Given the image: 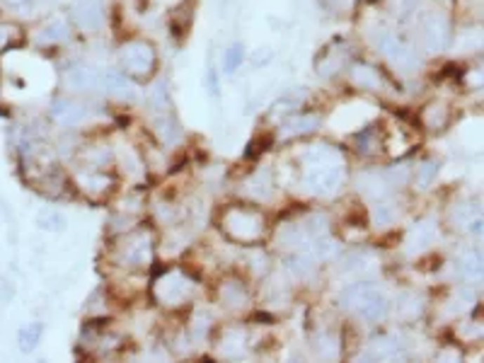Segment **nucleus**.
<instances>
[{"label":"nucleus","mask_w":484,"mask_h":363,"mask_svg":"<svg viewBox=\"0 0 484 363\" xmlns=\"http://www.w3.org/2000/svg\"><path fill=\"white\" fill-rule=\"evenodd\" d=\"M351 82L358 87V90H366V92H380L385 90V75L380 73L375 65L366 63V60H356L351 63Z\"/></svg>","instance_id":"obj_9"},{"label":"nucleus","mask_w":484,"mask_h":363,"mask_svg":"<svg viewBox=\"0 0 484 363\" xmlns=\"http://www.w3.org/2000/svg\"><path fill=\"white\" fill-rule=\"evenodd\" d=\"M264 53H254V63H266V60L271 58V51L269 49H262Z\"/></svg>","instance_id":"obj_34"},{"label":"nucleus","mask_w":484,"mask_h":363,"mask_svg":"<svg viewBox=\"0 0 484 363\" xmlns=\"http://www.w3.org/2000/svg\"><path fill=\"white\" fill-rule=\"evenodd\" d=\"M436 3H445V0H436Z\"/></svg>","instance_id":"obj_36"},{"label":"nucleus","mask_w":484,"mask_h":363,"mask_svg":"<svg viewBox=\"0 0 484 363\" xmlns=\"http://www.w3.org/2000/svg\"><path fill=\"white\" fill-rule=\"evenodd\" d=\"M448 121H450V109L445 102H440V100L429 102L426 107L421 109V124L426 126V129L440 131L448 126Z\"/></svg>","instance_id":"obj_16"},{"label":"nucleus","mask_w":484,"mask_h":363,"mask_svg":"<svg viewBox=\"0 0 484 363\" xmlns=\"http://www.w3.org/2000/svg\"><path fill=\"white\" fill-rule=\"evenodd\" d=\"M51 117L63 126H78L88 119V109L85 104L70 100V97H56L51 102Z\"/></svg>","instance_id":"obj_10"},{"label":"nucleus","mask_w":484,"mask_h":363,"mask_svg":"<svg viewBox=\"0 0 484 363\" xmlns=\"http://www.w3.org/2000/svg\"><path fill=\"white\" fill-rule=\"evenodd\" d=\"M318 126H320V117H315V114H296V117H291L288 121L281 124V134L284 136H306V134H313Z\"/></svg>","instance_id":"obj_18"},{"label":"nucleus","mask_w":484,"mask_h":363,"mask_svg":"<svg viewBox=\"0 0 484 363\" xmlns=\"http://www.w3.org/2000/svg\"><path fill=\"white\" fill-rule=\"evenodd\" d=\"M41 334H44V324L41 322H30L27 327L20 329L18 342H20V351L22 354H32L37 349V344L41 342Z\"/></svg>","instance_id":"obj_21"},{"label":"nucleus","mask_w":484,"mask_h":363,"mask_svg":"<svg viewBox=\"0 0 484 363\" xmlns=\"http://www.w3.org/2000/svg\"><path fill=\"white\" fill-rule=\"evenodd\" d=\"M155 131H157V136H160V139L165 141V143H170V146L182 139V129H179V121L172 117L170 112H165L162 117L155 119Z\"/></svg>","instance_id":"obj_20"},{"label":"nucleus","mask_w":484,"mask_h":363,"mask_svg":"<svg viewBox=\"0 0 484 363\" xmlns=\"http://www.w3.org/2000/svg\"><path fill=\"white\" fill-rule=\"evenodd\" d=\"M148 104L155 112H170V92H167V80H157L148 92Z\"/></svg>","instance_id":"obj_24"},{"label":"nucleus","mask_w":484,"mask_h":363,"mask_svg":"<svg viewBox=\"0 0 484 363\" xmlns=\"http://www.w3.org/2000/svg\"><path fill=\"white\" fill-rule=\"evenodd\" d=\"M119 60L129 78H150L157 68V51L150 42L131 39L119 49Z\"/></svg>","instance_id":"obj_4"},{"label":"nucleus","mask_w":484,"mask_h":363,"mask_svg":"<svg viewBox=\"0 0 484 363\" xmlns=\"http://www.w3.org/2000/svg\"><path fill=\"white\" fill-rule=\"evenodd\" d=\"M155 291H157V298L162 300V305H179V302H184V298L189 295L192 284L187 281V276L172 272V274H167L162 281H157Z\"/></svg>","instance_id":"obj_8"},{"label":"nucleus","mask_w":484,"mask_h":363,"mask_svg":"<svg viewBox=\"0 0 484 363\" xmlns=\"http://www.w3.org/2000/svg\"><path fill=\"white\" fill-rule=\"evenodd\" d=\"M221 300L225 302L228 307H244L249 300V295L240 281H228V284L221 286Z\"/></svg>","instance_id":"obj_22"},{"label":"nucleus","mask_w":484,"mask_h":363,"mask_svg":"<svg viewBox=\"0 0 484 363\" xmlns=\"http://www.w3.org/2000/svg\"><path fill=\"white\" fill-rule=\"evenodd\" d=\"M3 3L8 5V8H15V10H18V8H25V5L30 3V0H3Z\"/></svg>","instance_id":"obj_35"},{"label":"nucleus","mask_w":484,"mask_h":363,"mask_svg":"<svg viewBox=\"0 0 484 363\" xmlns=\"http://www.w3.org/2000/svg\"><path fill=\"white\" fill-rule=\"evenodd\" d=\"M150 260V240L145 233H136L122 247V262L124 267H145Z\"/></svg>","instance_id":"obj_12"},{"label":"nucleus","mask_w":484,"mask_h":363,"mask_svg":"<svg viewBox=\"0 0 484 363\" xmlns=\"http://www.w3.org/2000/svg\"><path fill=\"white\" fill-rule=\"evenodd\" d=\"M455 272L465 281H482V257L480 252H465L458 262H455Z\"/></svg>","instance_id":"obj_19"},{"label":"nucleus","mask_w":484,"mask_h":363,"mask_svg":"<svg viewBox=\"0 0 484 363\" xmlns=\"http://www.w3.org/2000/svg\"><path fill=\"white\" fill-rule=\"evenodd\" d=\"M303 163H306V186L318 196H329L341 186L344 179V158L336 148L318 143V146H308L303 153Z\"/></svg>","instance_id":"obj_1"},{"label":"nucleus","mask_w":484,"mask_h":363,"mask_svg":"<svg viewBox=\"0 0 484 363\" xmlns=\"http://www.w3.org/2000/svg\"><path fill=\"white\" fill-rule=\"evenodd\" d=\"M209 85H211V95H218V78H216V70H209Z\"/></svg>","instance_id":"obj_33"},{"label":"nucleus","mask_w":484,"mask_h":363,"mask_svg":"<svg viewBox=\"0 0 484 363\" xmlns=\"http://www.w3.org/2000/svg\"><path fill=\"white\" fill-rule=\"evenodd\" d=\"M100 90H105L107 95L122 97V100H133L136 97V85L131 78L126 73H119V70H102Z\"/></svg>","instance_id":"obj_11"},{"label":"nucleus","mask_w":484,"mask_h":363,"mask_svg":"<svg viewBox=\"0 0 484 363\" xmlns=\"http://www.w3.org/2000/svg\"><path fill=\"white\" fill-rule=\"evenodd\" d=\"M410 310V315H419V310H421V302H419V298L414 293H405L400 295V300H397V312H405Z\"/></svg>","instance_id":"obj_30"},{"label":"nucleus","mask_w":484,"mask_h":363,"mask_svg":"<svg viewBox=\"0 0 484 363\" xmlns=\"http://www.w3.org/2000/svg\"><path fill=\"white\" fill-rule=\"evenodd\" d=\"M438 163L436 160H421L417 165V186L419 189H429L436 182Z\"/></svg>","instance_id":"obj_27"},{"label":"nucleus","mask_w":484,"mask_h":363,"mask_svg":"<svg viewBox=\"0 0 484 363\" xmlns=\"http://www.w3.org/2000/svg\"><path fill=\"white\" fill-rule=\"evenodd\" d=\"M73 20L78 22L80 30L100 32L107 22L105 3H102V0H78V3L73 5Z\"/></svg>","instance_id":"obj_7"},{"label":"nucleus","mask_w":484,"mask_h":363,"mask_svg":"<svg viewBox=\"0 0 484 363\" xmlns=\"http://www.w3.org/2000/svg\"><path fill=\"white\" fill-rule=\"evenodd\" d=\"M433 240H436V228H433V223H429V221L417 223L414 228L407 233V252L426 250Z\"/></svg>","instance_id":"obj_17"},{"label":"nucleus","mask_w":484,"mask_h":363,"mask_svg":"<svg viewBox=\"0 0 484 363\" xmlns=\"http://www.w3.org/2000/svg\"><path fill=\"white\" fill-rule=\"evenodd\" d=\"M66 85L70 90L78 92H88V90H100V70L92 68V65H73L66 73Z\"/></svg>","instance_id":"obj_13"},{"label":"nucleus","mask_w":484,"mask_h":363,"mask_svg":"<svg viewBox=\"0 0 484 363\" xmlns=\"http://www.w3.org/2000/svg\"><path fill=\"white\" fill-rule=\"evenodd\" d=\"M288 267H291V272L296 274V276H301V279H306V276H310V274L315 272V264H313V260H310L308 255L291 257V264H288Z\"/></svg>","instance_id":"obj_29"},{"label":"nucleus","mask_w":484,"mask_h":363,"mask_svg":"<svg viewBox=\"0 0 484 363\" xmlns=\"http://www.w3.org/2000/svg\"><path fill=\"white\" fill-rule=\"evenodd\" d=\"M450 39H453V27H450V20L443 13L433 10V13L421 15V42L429 53L445 51Z\"/></svg>","instance_id":"obj_6"},{"label":"nucleus","mask_w":484,"mask_h":363,"mask_svg":"<svg viewBox=\"0 0 484 363\" xmlns=\"http://www.w3.org/2000/svg\"><path fill=\"white\" fill-rule=\"evenodd\" d=\"M221 228L228 233V238H233L235 242L252 245V242L262 240L266 221L257 208L244 206V203H233L221 213Z\"/></svg>","instance_id":"obj_3"},{"label":"nucleus","mask_w":484,"mask_h":363,"mask_svg":"<svg viewBox=\"0 0 484 363\" xmlns=\"http://www.w3.org/2000/svg\"><path fill=\"white\" fill-rule=\"evenodd\" d=\"M339 305L351 310L356 317H361L363 322H383L390 312V302L375 288L373 284L363 281V284H353L349 288L341 291L339 295Z\"/></svg>","instance_id":"obj_2"},{"label":"nucleus","mask_w":484,"mask_h":363,"mask_svg":"<svg viewBox=\"0 0 484 363\" xmlns=\"http://www.w3.org/2000/svg\"><path fill=\"white\" fill-rule=\"evenodd\" d=\"M390 5H393L395 13H400V15H410V13H417L419 0H390Z\"/></svg>","instance_id":"obj_32"},{"label":"nucleus","mask_w":484,"mask_h":363,"mask_svg":"<svg viewBox=\"0 0 484 363\" xmlns=\"http://www.w3.org/2000/svg\"><path fill=\"white\" fill-rule=\"evenodd\" d=\"M336 252H339V245H336V240L329 238L327 233L315 235L313 238V255L318 257V260H332Z\"/></svg>","instance_id":"obj_26"},{"label":"nucleus","mask_w":484,"mask_h":363,"mask_svg":"<svg viewBox=\"0 0 484 363\" xmlns=\"http://www.w3.org/2000/svg\"><path fill=\"white\" fill-rule=\"evenodd\" d=\"M83 184H85V189H90V191H105V189H110V179H107V174H102V172H92L88 174V177H83Z\"/></svg>","instance_id":"obj_31"},{"label":"nucleus","mask_w":484,"mask_h":363,"mask_svg":"<svg viewBox=\"0 0 484 363\" xmlns=\"http://www.w3.org/2000/svg\"><path fill=\"white\" fill-rule=\"evenodd\" d=\"M371 349L378 359H385V361L407 359V354H410V351H407V344L402 342L400 337H395V334H380V337H375Z\"/></svg>","instance_id":"obj_14"},{"label":"nucleus","mask_w":484,"mask_h":363,"mask_svg":"<svg viewBox=\"0 0 484 363\" xmlns=\"http://www.w3.org/2000/svg\"><path fill=\"white\" fill-rule=\"evenodd\" d=\"M242 60H244V46H242V44H233V46H228L225 51H223V60H221L223 73L233 75L242 65Z\"/></svg>","instance_id":"obj_23"},{"label":"nucleus","mask_w":484,"mask_h":363,"mask_svg":"<svg viewBox=\"0 0 484 363\" xmlns=\"http://www.w3.org/2000/svg\"><path fill=\"white\" fill-rule=\"evenodd\" d=\"M373 44L395 68L405 70V73H412L414 68H419V56H417L414 46L407 44L400 34H395V32L378 30L373 37Z\"/></svg>","instance_id":"obj_5"},{"label":"nucleus","mask_w":484,"mask_h":363,"mask_svg":"<svg viewBox=\"0 0 484 363\" xmlns=\"http://www.w3.org/2000/svg\"><path fill=\"white\" fill-rule=\"evenodd\" d=\"M20 44H22V30L13 22H0V51H10Z\"/></svg>","instance_id":"obj_25"},{"label":"nucleus","mask_w":484,"mask_h":363,"mask_svg":"<svg viewBox=\"0 0 484 363\" xmlns=\"http://www.w3.org/2000/svg\"><path fill=\"white\" fill-rule=\"evenodd\" d=\"M397 218V211L390 203H383V201H378L373 206V223L375 225H390Z\"/></svg>","instance_id":"obj_28"},{"label":"nucleus","mask_w":484,"mask_h":363,"mask_svg":"<svg viewBox=\"0 0 484 363\" xmlns=\"http://www.w3.org/2000/svg\"><path fill=\"white\" fill-rule=\"evenodd\" d=\"M70 37V25L61 18L48 20L39 32H37V39L44 46H53V44H63Z\"/></svg>","instance_id":"obj_15"}]
</instances>
